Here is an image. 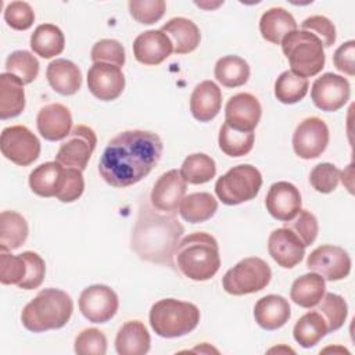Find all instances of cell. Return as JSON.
<instances>
[{"label": "cell", "mask_w": 355, "mask_h": 355, "mask_svg": "<svg viewBox=\"0 0 355 355\" xmlns=\"http://www.w3.org/2000/svg\"><path fill=\"white\" fill-rule=\"evenodd\" d=\"M164 144L150 130H125L105 146L98 159V173L112 187L123 189L146 178L159 162Z\"/></svg>", "instance_id": "obj_1"}, {"label": "cell", "mask_w": 355, "mask_h": 355, "mask_svg": "<svg viewBox=\"0 0 355 355\" xmlns=\"http://www.w3.org/2000/svg\"><path fill=\"white\" fill-rule=\"evenodd\" d=\"M183 232L175 214L158 212L153 205L141 202L132 230L130 247L143 261L173 266L175 251Z\"/></svg>", "instance_id": "obj_2"}, {"label": "cell", "mask_w": 355, "mask_h": 355, "mask_svg": "<svg viewBox=\"0 0 355 355\" xmlns=\"http://www.w3.org/2000/svg\"><path fill=\"white\" fill-rule=\"evenodd\" d=\"M173 261L178 270L187 279L209 280L220 268L218 241L205 232L190 233L179 241Z\"/></svg>", "instance_id": "obj_3"}, {"label": "cell", "mask_w": 355, "mask_h": 355, "mask_svg": "<svg viewBox=\"0 0 355 355\" xmlns=\"http://www.w3.org/2000/svg\"><path fill=\"white\" fill-rule=\"evenodd\" d=\"M73 301L65 291L54 287L43 288L29 301L21 313L24 327L33 333L64 327L72 315Z\"/></svg>", "instance_id": "obj_4"}, {"label": "cell", "mask_w": 355, "mask_h": 355, "mask_svg": "<svg viewBox=\"0 0 355 355\" xmlns=\"http://www.w3.org/2000/svg\"><path fill=\"white\" fill-rule=\"evenodd\" d=\"M150 326L164 338H176L193 331L200 322V309L193 302L176 298L157 301L150 309Z\"/></svg>", "instance_id": "obj_5"}, {"label": "cell", "mask_w": 355, "mask_h": 355, "mask_svg": "<svg viewBox=\"0 0 355 355\" xmlns=\"http://www.w3.org/2000/svg\"><path fill=\"white\" fill-rule=\"evenodd\" d=\"M282 50L291 72L302 78L318 75L326 62L324 47L318 36L308 31H294L282 40Z\"/></svg>", "instance_id": "obj_6"}, {"label": "cell", "mask_w": 355, "mask_h": 355, "mask_svg": "<svg viewBox=\"0 0 355 355\" xmlns=\"http://www.w3.org/2000/svg\"><path fill=\"white\" fill-rule=\"evenodd\" d=\"M261 186V172L250 164H241L230 168L225 175L218 178L215 193L223 204L237 205L255 198Z\"/></svg>", "instance_id": "obj_7"}, {"label": "cell", "mask_w": 355, "mask_h": 355, "mask_svg": "<svg viewBox=\"0 0 355 355\" xmlns=\"http://www.w3.org/2000/svg\"><path fill=\"white\" fill-rule=\"evenodd\" d=\"M270 277L272 270L263 259L248 257L225 273L222 286L227 294L245 295L263 290L269 284Z\"/></svg>", "instance_id": "obj_8"}, {"label": "cell", "mask_w": 355, "mask_h": 355, "mask_svg": "<svg viewBox=\"0 0 355 355\" xmlns=\"http://www.w3.org/2000/svg\"><path fill=\"white\" fill-rule=\"evenodd\" d=\"M1 154L19 166H28L40 154V141L36 135L24 125L7 126L0 137Z\"/></svg>", "instance_id": "obj_9"}, {"label": "cell", "mask_w": 355, "mask_h": 355, "mask_svg": "<svg viewBox=\"0 0 355 355\" xmlns=\"http://www.w3.org/2000/svg\"><path fill=\"white\" fill-rule=\"evenodd\" d=\"M96 144L97 136L94 130L86 125H76L60 146L55 161L65 168L85 171Z\"/></svg>", "instance_id": "obj_10"}, {"label": "cell", "mask_w": 355, "mask_h": 355, "mask_svg": "<svg viewBox=\"0 0 355 355\" xmlns=\"http://www.w3.org/2000/svg\"><path fill=\"white\" fill-rule=\"evenodd\" d=\"M329 128L319 116H308L301 121L293 135L294 153L302 159H313L322 155L329 144Z\"/></svg>", "instance_id": "obj_11"}, {"label": "cell", "mask_w": 355, "mask_h": 355, "mask_svg": "<svg viewBox=\"0 0 355 355\" xmlns=\"http://www.w3.org/2000/svg\"><path fill=\"white\" fill-rule=\"evenodd\" d=\"M309 270L320 275L324 280L337 282L345 279L351 272V258L348 252L331 244H323L315 248L306 259Z\"/></svg>", "instance_id": "obj_12"}, {"label": "cell", "mask_w": 355, "mask_h": 355, "mask_svg": "<svg viewBox=\"0 0 355 355\" xmlns=\"http://www.w3.org/2000/svg\"><path fill=\"white\" fill-rule=\"evenodd\" d=\"M79 311L92 323H107L119 306L116 293L105 284H93L79 295Z\"/></svg>", "instance_id": "obj_13"}, {"label": "cell", "mask_w": 355, "mask_h": 355, "mask_svg": "<svg viewBox=\"0 0 355 355\" xmlns=\"http://www.w3.org/2000/svg\"><path fill=\"white\" fill-rule=\"evenodd\" d=\"M351 96L349 82L337 73L326 72L319 76L311 89L313 104L326 112H334L344 107Z\"/></svg>", "instance_id": "obj_14"}, {"label": "cell", "mask_w": 355, "mask_h": 355, "mask_svg": "<svg viewBox=\"0 0 355 355\" xmlns=\"http://www.w3.org/2000/svg\"><path fill=\"white\" fill-rule=\"evenodd\" d=\"M87 89L101 101L118 98L125 89L122 69L105 62H93L87 71Z\"/></svg>", "instance_id": "obj_15"}, {"label": "cell", "mask_w": 355, "mask_h": 355, "mask_svg": "<svg viewBox=\"0 0 355 355\" xmlns=\"http://www.w3.org/2000/svg\"><path fill=\"white\" fill-rule=\"evenodd\" d=\"M187 183L180 171L171 169L162 173L153 186L150 201L151 205L165 214H176L184 194Z\"/></svg>", "instance_id": "obj_16"}, {"label": "cell", "mask_w": 355, "mask_h": 355, "mask_svg": "<svg viewBox=\"0 0 355 355\" xmlns=\"http://www.w3.org/2000/svg\"><path fill=\"white\" fill-rule=\"evenodd\" d=\"M262 114L259 100L251 93L232 96L225 107V122L236 130L254 132Z\"/></svg>", "instance_id": "obj_17"}, {"label": "cell", "mask_w": 355, "mask_h": 355, "mask_svg": "<svg viewBox=\"0 0 355 355\" xmlns=\"http://www.w3.org/2000/svg\"><path fill=\"white\" fill-rule=\"evenodd\" d=\"M300 190L290 182L273 183L265 197V207L268 212L277 220H291L301 209Z\"/></svg>", "instance_id": "obj_18"}, {"label": "cell", "mask_w": 355, "mask_h": 355, "mask_svg": "<svg viewBox=\"0 0 355 355\" xmlns=\"http://www.w3.org/2000/svg\"><path fill=\"white\" fill-rule=\"evenodd\" d=\"M268 251L273 261L286 269L298 265L305 255V247L301 240L284 226L270 233L268 239Z\"/></svg>", "instance_id": "obj_19"}, {"label": "cell", "mask_w": 355, "mask_h": 355, "mask_svg": "<svg viewBox=\"0 0 355 355\" xmlns=\"http://www.w3.org/2000/svg\"><path fill=\"white\" fill-rule=\"evenodd\" d=\"M172 53V42L161 29L141 32L133 42V55L144 65H159Z\"/></svg>", "instance_id": "obj_20"}, {"label": "cell", "mask_w": 355, "mask_h": 355, "mask_svg": "<svg viewBox=\"0 0 355 355\" xmlns=\"http://www.w3.org/2000/svg\"><path fill=\"white\" fill-rule=\"evenodd\" d=\"M36 126L43 139L49 141L62 140L72 130L71 111L60 103L47 104L39 110Z\"/></svg>", "instance_id": "obj_21"}, {"label": "cell", "mask_w": 355, "mask_h": 355, "mask_svg": "<svg viewBox=\"0 0 355 355\" xmlns=\"http://www.w3.org/2000/svg\"><path fill=\"white\" fill-rule=\"evenodd\" d=\"M222 107V92L212 80L200 82L190 96L191 115L200 122L214 119Z\"/></svg>", "instance_id": "obj_22"}, {"label": "cell", "mask_w": 355, "mask_h": 355, "mask_svg": "<svg viewBox=\"0 0 355 355\" xmlns=\"http://www.w3.org/2000/svg\"><path fill=\"white\" fill-rule=\"evenodd\" d=\"M291 316L288 301L277 294H269L259 298L254 306L255 322L265 330H277L283 327Z\"/></svg>", "instance_id": "obj_23"}, {"label": "cell", "mask_w": 355, "mask_h": 355, "mask_svg": "<svg viewBox=\"0 0 355 355\" xmlns=\"http://www.w3.org/2000/svg\"><path fill=\"white\" fill-rule=\"evenodd\" d=\"M46 78L51 89L62 96H72L82 86V72L79 67L65 58L53 60L47 65Z\"/></svg>", "instance_id": "obj_24"}, {"label": "cell", "mask_w": 355, "mask_h": 355, "mask_svg": "<svg viewBox=\"0 0 355 355\" xmlns=\"http://www.w3.org/2000/svg\"><path fill=\"white\" fill-rule=\"evenodd\" d=\"M161 31L169 37L173 46V53L187 54L194 51L201 40L197 25L184 17L171 18L161 26Z\"/></svg>", "instance_id": "obj_25"}, {"label": "cell", "mask_w": 355, "mask_h": 355, "mask_svg": "<svg viewBox=\"0 0 355 355\" xmlns=\"http://www.w3.org/2000/svg\"><path fill=\"white\" fill-rule=\"evenodd\" d=\"M65 179V166L57 161L40 164L29 173V187L40 197H57Z\"/></svg>", "instance_id": "obj_26"}, {"label": "cell", "mask_w": 355, "mask_h": 355, "mask_svg": "<svg viewBox=\"0 0 355 355\" xmlns=\"http://www.w3.org/2000/svg\"><path fill=\"white\" fill-rule=\"evenodd\" d=\"M150 334L140 320L123 323L115 337V349L119 355H144L150 351Z\"/></svg>", "instance_id": "obj_27"}, {"label": "cell", "mask_w": 355, "mask_h": 355, "mask_svg": "<svg viewBox=\"0 0 355 355\" xmlns=\"http://www.w3.org/2000/svg\"><path fill=\"white\" fill-rule=\"evenodd\" d=\"M294 31H297L294 17L282 7H272L261 15L259 32L266 42L280 44L282 40Z\"/></svg>", "instance_id": "obj_28"}, {"label": "cell", "mask_w": 355, "mask_h": 355, "mask_svg": "<svg viewBox=\"0 0 355 355\" xmlns=\"http://www.w3.org/2000/svg\"><path fill=\"white\" fill-rule=\"evenodd\" d=\"M25 108L24 83L8 72L0 73V118L18 116Z\"/></svg>", "instance_id": "obj_29"}, {"label": "cell", "mask_w": 355, "mask_h": 355, "mask_svg": "<svg viewBox=\"0 0 355 355\" xmlns=\"http://www.w3.org/2000/svg\"><path fill=\"white\" fill-rule=\"evenodd\" d=\"M326 291V280L315 273H305L294 280L290 297L294 301V304L302 306V308H313L324 295Z\"/></svg>", "instance_id": "obj_30"}, {"label": "cell", "mask_w": 355, "mask_h": 355, "mask_svg": "<svg viewBox=\"0 0 355 355\" xmlns=\"http://www.w3.org/2000/svg\"><path fill=\"white\" fill-rule=\"evenodd\" d=\"M65 37L62 31L53 24L36 26L31 35V49L42 58H53L64 51Z\"/></svg>", "instance_id": "obj_31"}, {"label": "cell", "mask_w": 355, "mask_h": 355, "mask_svg": "<svg viewBox=\"0 0 355 355\" xmlns=\"http://www.w3.org/2000/svg\"><path fill=\"white\" fill-rule=\"evenodd\" d=\"M28 222L15 211L0 214V250L12 251L19 248L28 237Z\"/></svg>", "instance_id": "obj_32"}, {"label": "cell", "mask_w": 355, "mask_h": 355, "mask_svg": "<svg viewBox=\"0 0 355 355\" xmlns=\"http://www.w3.org/2000/svg\"><path fill=\"white\" fill-rule=\"evenodd\" d=\"M218 211V201L209 193H191L184 196L180 205L179 214L189 223H202L211 219Z\"/></svg>", "instance_id": "obj_33"}, {"label": "cell", "mask_w": 355, "mask_h": 355, "mask_svg": "<svg viewBox=\"0 0 355 355\" xmlns=\"http://www.w3.org/2000/svg\"><path fill=\"white\" fill-rule=\"evenodd\" d=\"M327 333V324L318 311H311L302 315L293 329L294 340L302 348L315 347Z\"/></svg>", "instance_id": "obj_34"}, {"label": "cell", "mask_w": 355, "mask_h": 355, "mask_svg": "<svg viewBox=\"0 0 355 355\" xmlns=\"http://www.w3.org/2000/svg\"><path fill=\"white\" fill-rule=\"evenodd\" d=\"M214 73L222 86L233 89L243 86L248 80L250 65L239 55H225L216 61Z\"/></svg>", "instance_id": "obj_35"}, {"label": "cell", "mask_w": 355, "mask_h": 355, "mask_svg": "<svg viewBox=\"0 0 355 355\" xmlns=\"http://www.w3.org/2000/svg\"><path fill=\"white\" fill-rule=\"evenodd\" d=\"M216 173L215 161L204 154L196 153L186 157L180 166V175L190 184H202L209 182Z\"/></svg>", "instance_id": "obj_36"}, {"label": "cell", "mask_w": 355, "mask_h": 355, "mask_svg": "<svg viewBox=\"0 0 355 355\" xmlns=\"http://www.w3.org/2000/svg\"><path fill=\"white\" fill-rule=\"evenodd\" d=\"M254 132H241L229 126L226 122L219 130V148L229 157L247 155L254 147Z\"/></svg>", "instance_id": "obj_37"}, {"label": "cell", "mask_w": 355, "mask_h": 355, "mask_svg": "<svg viewBox=\"0 0 355 355\" xmlns=\"http://www.w3.org/2000/svg\"><path fill=\"white\" fill-rule=\"evenodd\" d=\"M309 82L291 71L282 72L275 82V96L283 104H295L308 93Z\"/></svg>", "instance_id": "obj_38"}, {"label": "cell", "mask_w": 355, "mask_h": 355, "mask_svg": "<svg viewBox=\"0 0 355 355\" xmlns=\"http://www.w3.org/2000/svg\"><path fill=\"white\" fill-rule=\"evenodd\" d=\"M315 306V311L323 316L329 333L343 327L348 315V305L341 295L334 293H324L322 300Z\"/></svg>", "instance_id": "obj_39"}, {"label": "cell", "mask_w": 355, "mask_h": 355, "mask_svg": "<svg viewBox=\"0 0 355 355\" xmlns=\"http://www.w3.org/2000/svg\"><path fill=\"white\" fill-rule=\"evenodd\" d=\"M6 72L17 76L24 85H29L39 73V61L32 53L17 50L7 57Z\"/></svg>", "instance_id": "obj_40"}, {"label": "cell", "mask_w": 355, "mask_h": 355, "mask_svg": "<svg viewBox=\"0 0 355 355\" xmlns=\"http://www.w3.org/2000/svg\"><path fill=\"white\" fill-rule=\"evenodd\" d=\"M284 227L291 230L301 240L304 247L311 245L316 240L319 232L318 219L308 209H300L291 220L284 222Z\"/></svg>", "instance_id": "obj_41"}, {"label": "cell", "mask_w": 355, "mask_h": 355, "mask_svg": "<svg viewBox=\"0 0 355 355\" xmlns=\"http://www.w3.org/2000/svg\"><path fill=\"white\" fill-rule=\"evenodd\" d=\"M128 7L135 21L139 24L151 25L164 17L166 3L164 0H130Z\"/></svg>", "instance_id": "obj_42"}, {"label": "cell", "mask_w": 355, "mask_h": 355, "mask_svg": "<svg viewBox=\"0 0 355 355\" xmlns=\"http://www.w3.org/2000/svg\"><path fill=\"white\" fill-rule=\"evenodd\" d=\"M90 58L93 62H105L121 68L125 64V49L115 39H101L94 43Z\"/></svg>", "instance_id": "obj_43"}, {"label": "cell", "mask_w": 355, "mask_h": 355, "mask_svg": "<svg viewBox=\"0 0 355 355\" xmlns=\"http://www.w3.org/2000/svg\"><path fill=\"white\" fill-rule=\"evenodd\" d=\"M73 348L79 355H104L107 352V337L98 329L89 327L76 336Z\"/></svg>", "instance_id": "obj_44"}, {"label": "cell", "mask_w": 355, "mask_h": 355, "mask_svg": "<svg viewBox=\"0 0 355 355\" xmlns=\"http://www.w3.org/2000/svg\"><path fill=\"white\" fill-rule=\"evenodd\" d=\"M340 180V169L330 164V162H322L313 166L309 175V182L312 187L323 194H329L334 191L338 186Z\"/></svg>", "instance_id": "obj_45"}, {"label": "cell", "mask_w": 355, "mask_h": 355, "mask_svg": "<svg viewBox=\"0 0 355 355\" xmlns=\"http://www.w3.org/2000/svg\"><path fill=\"white\" fill-rule=\"evenodd\" d=\"M26 276V262L22 255H12L7 251L0 252V282L3 284H17Z\"/></svg>", "instance_id": "obj_46"}, {"label": "cell", "mask_w": 355, "mask_h": 355, "mask_svg": "<svg viewBox=\"0 0 355 355\" xmlns=\"http://www.w3.org/2000/svg\"><path fill=\"white\" fill-rule=\"evenodd\" d=\"M4 21L15 31H26L35 21L33 8L26 1H11L4 10Z\"/></svg>", "instance_id": "obj_47"}, {"label": "cell", "mask_w": 355, "mask_h": 355, "mask_svg": "<svg viewBox=\"0 0 355 355\" xmlns=\"http://www.w3.org/2000/svg\"><path fill=\"white\" fill-rule=\"evenodd\" d=\"M21 255H22V258L26 262V276L19 283L18 287L24 288V290L37 288L43 283V280H44L46 263H44L43 258L37 252L25 251Z\"/></svg>", "instance_id": "obj_48"}, {"label": "cell", "mask_w": 355, "mask_h": 355, "mask_svg": "<svg viewBox=\"0 0 355 355\" xmlns=\"http://www.w3.org/2000/svg\"><path fill=\"white\" fill-rule=\"evenodd\" d=\"M301 29L318 36L323 47H330L336 42V28L333 22L324 15H312L305 18L301 24Z\"/></svg>", "instance_id": "obj_49"}, {"label": "cell", "mask_w": 355, "mask_h": 355, "mask_svg": "<svg viewBox=\"0 0 355 355\" xmlns=\"http://www.w3.org/2000/svg\"><path fill=\"white\" fill-rule=\"evenodd\" d=\"M85 190V180L82 176V171L75 168H65V179L61 191L57 194V200L61 202H72L76 201Z\"/></svg>", "instance_id": "obj_50"}, {"label": "cell", "mask_w": 355, "mask_h": 355, "mask_svg": "<svg viewBox=\"0 0 355 355\" xmlns=\"http://www.w3.org/2000/svg\"><path fill=\"white\" fill-rule=\"evenodd\" d=\"M355 40H348L343 43L333 54V64L334 67L349 76L355 75Z\"/></svg>", "instance_id": "obj_51"}]
</instances>
